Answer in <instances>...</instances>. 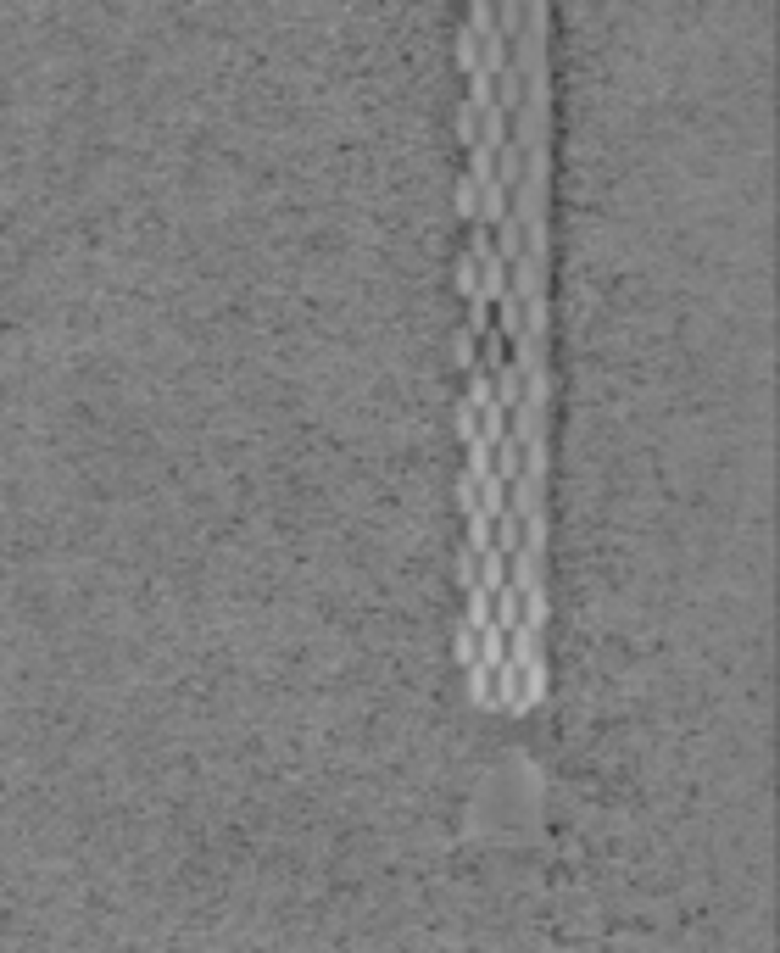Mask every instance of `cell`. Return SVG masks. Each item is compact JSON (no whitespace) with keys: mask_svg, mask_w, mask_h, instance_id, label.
Wrapping results in <instances>:
<instances>
[{"mask_svg":"<svg viewBox=\"0 0 780 953\" xmlns=\"http://www.w3.org/2000/svg\"><path fill=\"white\" fill-rule=\"evenodd\" d=\"M452 424H457V435H462V446L485 441V435H479V407H474V402H457V407H452Z\"/></svg>","mask_w":780,"mask_h":953,"instance_id":"obj_3","label":"cell"},{"mask_svg":"<svg viewBox=\"0 0 780 953\" xmlns=\"http://www.w3.org/2000/svg\"><path fill=\"white\" fill-rule=\"evenodd\" d=\"M452 206H457V212L469 218V223L479 218V184H474L469 173H457V184H452Z\"/></svg>","mask_w":780,"mask_h":953,"instance_id":"obj_1","label":"cell"},{"mask_svg":"<svg viewBox=\"0 0 780 953\" xmlns=\"http://www.w3.org/2000/svg\"><path fill=\"white\" fill-rule=\"evenodd\" d=\"M462 680H469V697H474V702H496V697H491V664H469V669H462Z\"/></svg>","mask_w":780,"mask_h":953,"instance_id":"obj_6","label":"cell"},{"mask_svg":"<svg viewBox=\"0 0 780 953\" xmlns=\"http://www.w3.org/2000/svg\"><path fill=\"white\" fill-rule=\"evenodd\" d=\"M452 123H457V140H462V145H469V151H474V145H479V112H474V107H469V100H462V95H457V112H452Z\"/></svg>","mask_w":780,"mask_h":953,"instance_id":"obj_4","label":"cell"},{"mask_svg":"<svg viewBox=\"0 0 780 953\" xmlns=\"http://www.w3.org/2000/svg\"><path fill=\"white\" fill-rule=\"evenodd\" d=\"M452 284L462 290V296H479V262L469 252H457V268H452Z\"/></svg>","mask_w":780,"mask_h":953,"instance_id":"obj_5","label":"cell"},{"mask_svg":"<svg viewBox=\"0 0 780 953\" xmlns=\"http://www.w3.org/2000/svg\"><path fill=\"white\" fill-rule=\"evenodd\" d=\"M452 653H457V664H462V669H469V664H479V636H474L469 625H462V619L452 625Z\"/></svg>","mask_w":780,"mask_h":953,"instance_id":"obj_2","label":"cell"}]
</instances>
